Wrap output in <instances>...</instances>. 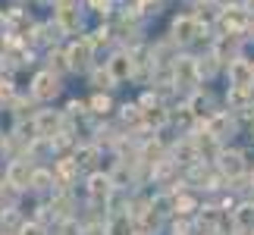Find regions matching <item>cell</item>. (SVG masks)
Segmentation results:
<instances>
[{
    "mask_svg": "<svg viewBox=\"0 0 254 235\" xmlns=\"http://www.w3.org/2000/svg\"><path fill=\"white\" fill-rule=\"evenodd\" d=\"M57 91H60V78H57L54 72H38V75H35L32 97H38V101H47V97H54Z\"/></svg>",
    "mask_w": 254,
    "mask_h": 235,
    "instance_id": "cell-1",
    "label": "cell"
},
{
    "mask_svg": "<svg viewBox=\"0 0 254 235\" xmlns=\"http://www.w3.org/2000/svg\"><path fill=\"white\" fill-rule=\"evenodd\" d=\"M229 82H232V88H251V82H254V63H248V60L229 63Z\"/></svg>",
    "mask_w": 254,
    "mask_h": 235,
    "instance_id": "cell-2",
    "label": "cell"
},
{
    "mask_svg": "<svg viewBox=\"0 0 254 235\" xmlns=\"http://www.w3.org/2000/svg\"><path fill=\"white\" fill-rule=\"evenodd\" d=\"M32 166L28 160H16L13 166L6 170V185H13V188H25V185H32Z\"/></svg>",
    "mask_w": 254,
    "mask_h": 235,
    "instance_id": "cell-3",
    "label": "cell"
},
{
    "mask_svg": "<svg viewBox=\"0 0 254 235\" xmlns=\"http://www.w3.org/2000/svg\"><path fill=\"white\" fill-rule=\"evenodd\" d=\"M198 75H201L198 63H194V60H189V57H182V60L176 63V85H185V88H189V85H191Z\"/></svg>",
    "mask_w": 254,
    "mask_h": 235,
    "instance_id": "cell-4",
    "label": "cell"
},
{
    "mask_svg": "<svg viewBox=\"0 0 254 235\" xmlns=\"http://www.w3.org/2000/svg\"><path fill=\"white\" fill-rule=\"evenodd\" d=\"M132 57H126V54H120V57H113V60H107V72L113 75V82H123V78H129L132 75Z\"/></svg>",
    "mask_w": 254,
    "mask_h": 235,
    "instance_id": "cell-5",
    "label": "cell"
},
{
    "mask_svg": "<svg viewBox=\"0 0 254 235\" xmlns=\"http://www.w3.org/2000/svg\"><path fill=\"white\" fill-rule=\"evenodd\" d=\"M88 191H91L94 201H107L110 191H113V179L110 176H91V179H88Z\"/></svg>",
    "mask_w": 254,
    "mask_h": 235,
    "instance_id": "cell-6",
    "label": "cell"
},
{
    "mask_svg": "<svg viewBox=\"0 0 254 235\" xmlns=\"http://www.w3.org/2000/svg\"><path fill=\"white\" fill-rule=\"evenodd\" d=\"M35 125H38V135H44V138H54V132H57V125H60V119H57L54 113H47V110H41L35 116ZM60 135V132H57Z\"/></svg>",
    "mask_w": 254,
    "mask_h": 235,
    "instance_id": "cell-7",
    "label": "cell"
},
{
    "mask_svg": "<svg viewBox=\"0 0 254 235\" xmlns=\"http://www.w3.org/2000/svg\"><path fill=\"white\" fill-rule=\"evenodd\" d=\"M236 226L242 232H254V204H242V207H236Z\"/></svg>",
    "mask_w": 254,
    "mask_h": 235,
    "instance_id": "cell-8",
    "label": "cell"
},
{
    "mask_svg": "<svg viewBox=\"0 0 254 235\" xmlns=\"http://www.w3.org/2000/svg\"><path fill=\"white\" fill-rule=\"evenodd\" d=\"M226 129H232L229 113H217V116H213V119L207 122V132L213 135V138H223V135H226Z\"/></svg>",
    "mask_w": 254,
    "mask_h": 235,
    "instance_id": "cell-9",
    "label": "cell"
},
{
    "mask_svg": "<svg viewBox=\"0 0 254 235\" xmlns=\"http://www.w3.org/2000/svg\"><path fill=\"white\" fill-rule=\"evenodd\" d=\"M220 170L226 173V176H239L242 173V154H236V151H232V154H223L220 157Z\"/></svg>",
    "mask_w": 254,
    "mask_h": 235,
    "instance_id": "cell-10",
    "label": "cell"
},
{
    "mask_svg": "<svg viewBox=\"0 0 254 235\" xmlns=\"http://www.w3.org/2000/svg\"><path fill=\"white\" fill-rule=\"evenodd\" d=\"M88 54H91V44H82V51H79V47H72V54H69V66H72V69H82V66L88 63Z\"/></svg>",
    "mask_w": 254,
    "mask_h": 235,
    "instance_id": "cell-11",
    "label": "cell"
},
{
    "mask_svg": "<svg viewBox=\"0 0 254 235\" xmlns=\"http://www.w3.org/2000/svg\"><path fill=\"white\" fill-rule=\"evenodd\" d=\"M0 226H3V232H6V235H9V232H16V229H19V232L25 229V226H22V220H19V217H16L13 210L0 213Z\"/></svg>",
    "mask_w": 254,
    "mask_h": 235,
    "instance_id": "cell-12",
    "label": "cell"
},
{
    "mask_svg": "<svg viewBox=\"0 0 254 235\" xmlns=\"http://www.w3.org/2000/svg\"><path fill=\"white\" fill-rule=\"evenodd\" d=\"M51 182H54L51 173H44V170H35V173H32V188L44 191V188H51Z\"/></svg>",
    "mask_w": 254,
    "mask_h": 235,
    "instance_id": "cell-13",
    "label": "cell"
},
{
    "mask_svg": "<svg viewBox=\"0 0 254 235\" xmlns=\"http://www.w3.org/2000/svg\"><path fill=\"white\" fill-rule=\"evenodd\" d=\"M0 97H13V82H0Z\"/></svg>",
    "mask_w": 254,
    "mask_h": 235,
    "instance_id": "cell-14",
    "label": "cell"
},
{
    "mask_svg": "<svg viewBox=\"0 0 254 235\" xmlns=\"http://www.w3.org/2000/svg\"><path fill=\"white\" fill-rule=\"evenodd\" d=\"M19 235H44V229H41V226H38V223H35V226H25V229L19 232Z\"/></svg>",
    "mask_w": 254,
    "mask_h": 235,
    "instance_id": "cell-15",
    "label": "cell"
}]
</instances>
